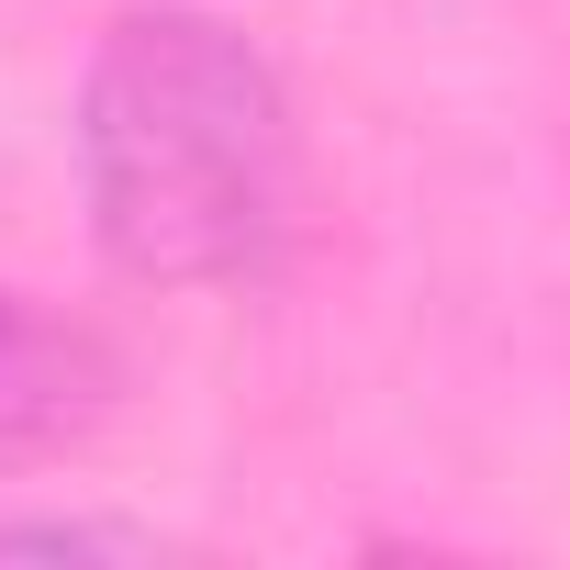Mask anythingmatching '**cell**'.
Segmentation results:
<instances>
[{"mask_svg": "<svg viewBox=\"0 0 570 570\" xmlns=\"http://www.w3.org/2000/svg\"><path fill=\"white\" fill-rule=\"evenodd\" d=\"M101 392H112V370L79 325L0 292V459H46V448L90 436Z\"/></svg>", "mask_w": 570, "mask_h": 570, "instance_id": "2", "label": "cell"}, {"mask_svg": "<svg viewBox=\"0 0 570 570\" xmlns=\"http://www.w3.org/2000/svg\"><path fill=\"white\" fill-rule=\"evenodd\" d=\"M157 525H112V514H0V559H157Z\"/></svg>", "mask_w": 570, "mask_h": 570, "instance_id": "3", "label": "cell"}, {"mask_svg": "<svg viewBox=\"0 0 570 570\" xmlns=\"http://www.w3.org/2000/svg\"><path fill=\"white\" fill-rule=\"evenodd\" d=\"M292 90L190 0H135L79 68V202L135 292H224L292 235Z\"/></svg>", "mask_w": 570, "mask_h": 570, "instance_id": "1", "label": "cell"}]
</instances>
